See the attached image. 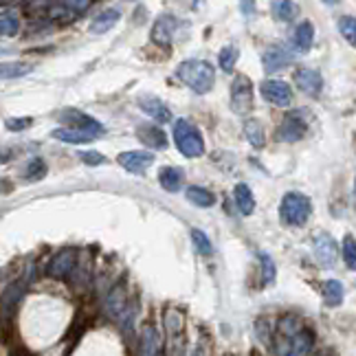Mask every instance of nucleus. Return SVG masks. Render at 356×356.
I'll use <instances>...</instances> for the list:
<instances>
[{
  "label": "nucleus",
  "mask_w": 356,
  "mask_h": 356,
  "mask_svg": "<svg viewBox=\"0 0 356 356\" xmlns=\"http://www.w3.org/2000/svg\"><path fill=\"white\" fill-rule=\"evenodd\" d=\"M183 181H185V174L181 168L168 165V168H161V172H159V183L165 191H178L183 185Z\"/></svg>",
  "instance_id": "nucleus-25"
},
{
  "label": "nucleus",
  "mask_w": 356,
  "mask_h": 356,
  "mask_svg": "<svg viewBox=\"0 0 356 356\" xmlns=\"http://www.w3.org/2000/svg\"><path fill=\"white\" fill-rule=\"evenodd\" d=\"M321 293H323V301H325V306H330V308H337L343 304V284L337 282V280H327L321 284Z\"/></svg>",
  "instance_id": "nucleus-26"
},
{
  "label": "nucleus",
  "mask_w": 356,
  "mask_h": 356,
  "mask_svg": "<svg viewBox=\"0 0 356 356\" xmlns=\"http://www.w3.org/2000/svg\"><path fill=\"white\" fill-rule=\"evenodd\" d=\"M295 58V53L286 47H268L264 53H262V62H264V68L266 73H275L280 68L289 66Z\"/></svg>",
  "instance_id": "nucleus-14"
},
{
  "label": "nucleus",
  "mask_w": 356,
  "mask_h": 356,
  "mask_svg": "<svg viewBox=\"0 0 356 356\" xmlns=\"http://www.w3.org/2000/svg\"><path fill=\"white\" fill-rule=\"evenodd\" d=\"M191 240H194V246H196V251L200 255H209L211 253V242H209V238L204 236L200 229L191 231Z\"/></svg>",
  "instance_id": "nucleus-37"
},
{
  "label": "nucleus",
  "mask_w": 356,
  "mask_h": 356,
  "mask_svg": "<svg viewBox=\"0 0 356 356\" xmlns=\"http://www.w3.org/2000/svg\"><path fill=\"white\" fill-rule=\"evenodd\" d=\"M178 24H181V20L172 16V13H163V16H159L152 26V35H149L152 42L159 47H170L178 33Z\"/></svg>",
  "instance_id": "nucleus-8"
},
{
  "label": "nucleus",
  "mask_w": 356,
  "mask_h": 356,
  "mask_svg": "<svg viewBox=\"0 0 356 356\" xmlns=\"http://www.w3.org/2000/svg\"><path fill=\"white\" fill-rule=\"evenodd\" d=\"M139 108L147 115V117H152L154 121L159 123H168L172 119V113H170V108L163 104L159 97H152V95H141L139 97Z\"/></svg>",
  "instance_id": "nucleus-16"
},
{
  "label": "nucleus",
  "mask_w": 356,
  "mask_h": 356,
  "mask_svg": "<svg viewBox=\"0 0 356 356\" xmlns=\"http://www.w3.org/2000/svg\"><path fill=\"white\" fill-rule=\"evenodd\" d=\"M187 200L191 204H196V207H202V209H207V207H213V202H216V196L211 194L209 189H204V187H189L187 189Z\"/></svg>",
  "instance_id": "nucleus-28"
},
{
  "label": "nucleus",
  "mask_w": 356,
  "mask_h": 356,
  "mask_svg": "<svg viewBox=\"0 0 356 356\" xmlns=\"http://www.w3.org/2000/svg\"><path fill=\"white\" fill-rule=\"evenodd\" d=\"M75 266V253L73 251H62L51 259V264L47 266V273L51 277H64L66 273H71Z\"/></svg>",
  "instance_id": "nucleus-20"
},
{
  "label": "nucleus",
  "mask_w": 356,
  "mask_h": 356,
  "mask_svg": "<svg viewBox=\"0 0 356 356\" xmlns=\"http://www.w3.org/2000/svg\"><path fill=\"white\" fill-rule=\"evenodd\" d=\"M234 196H236V204H238L240 213L251 216L255 211V196H253V191H251L249 185L238 183L236 189H234Z\"/></svg>",
  "instance_id": "nucleus-27"
},
{
  "label": "nucleus",
  "mask_w": 356,
  "mask_h": 356,
  "mask_svg": "<svg viewBox=\"0 0 356 356\" xmlns=\"http://www.w3.org/2000/svg\"><path fill=\"white\" fill-rule=\"evenodd\" d=\"M117 163L130 174H143L154 163V154L141 152V149H130V152H121L117 156Z\"/></svg>",
  "instance_id": "nucleus-11"
},
{
  "label": "nucleus",
  "mask_w": 356,
  "mask_h": 356,
  "mask_svg": "<svg viewBox=\"0 0 356 356\" xmlns=\"http://www.w3.org/2000/svg\"><path fill=\"white\" fill-rule=\"evenodd\" d=\"M231 108L238 115H246L253 108V86L246 75H236L231 81Z\"/></svg>",
  "instance_id": "nucleus-5"
},
{
  "label": "nucleus",
  "mask_w": 356,
  "mask_h": 356,
  "mask_svg": "<svg viewBox=\"0 0 356 356\" xmlns=\"http://www.w3.org/2000/svg\"><path fill=\"white\" fill-rule=\"evenodd\" d=\"M295 84L301 92L317 97L323 88V79L317 71H312V68H299V71H295Z\"/></svg>",
  "instance_id": "nucleus-15"
},
{
  "label": "nucleus",
  "mask_w": 356,
  "mask_h": 356,
  "mask_svg": "<svg viewBox=\"0 0 356 356\" xmlns=\"http://www.w3.org/2000/svg\"><path fill=\"white\" fill-rule=\"evenodd\" d=\"M20 31V18L18 11L11 7H0V35L13 38Z\"/></svg>",
  "instance_id": "nucleus-22"
},
{
  "label": "nucleus",
  "mask_w": 356,
  "mask_h": 356,
  "mask_svg": "<svg viewBox=\"0 0 356 356\" xmlns=\"http://www.w3.org/2000/svg\"><path fill=\"white\" fill-rule=\"evenodd\" d=\"M176 75L196 95H207L213 88V81H216L213 66L204 60H187L183 64H178Z\"/></svg>",
  "instance_id": "nucleus-2"
},
{
  "label": "nucleus",
  "mask_w": 356,
  "mask_h": 356,
  "mask_svg": "<svg viewBox=\"0 0 356 356\" xmlns=\"http://www.w3.org/2000/svg\"><path fill=\"white\" fill-rule=\"evenodd\" d=\"M174 143L178 147V152L187 159H196L204 154V141L200 132L191 126L187 119H178L174 123Z\"/></svg>",
  "instance_id": "nucleus-3"
},
{
  "label": "nucleus",
  "mask_w": 356,
  "mask_h": 356,
  "mask_svg": "<svg viewBox=\"0 0 356 356\" xmlns=\"http://www.w3.org/2000/svg\"><path fill=\"white\" fill-rule=\"evenodd\" d=\"M238 58H240L238 47L229 44V47H225V49L220 51V56H218V62H220V66H222V71H225V73H231V71H234L236 62H238Z\"/></svg>",
  "instance_id": "nucleus-32"
},
{
  "label": "nucleus",
  "mask_w": 356,
  "mask_h": 356,
  "mask_svg": "<svg viewBox=\"0 0 356 356\" xmlns=\"http://www.w3.org/2000/svg\"><path fill=\"white\" fill-rule=\"evenodd\" d=\"M31 126V119H7L9 130H24Z\"/></svg>",
  "instance_id": "nucleus-39"
},
{
  "label": "nucleus",
  "mask_w": 356,
  "mask_h": 356,
  "mask_svg": "<svg viewBox=\"0 0 356 356\" xmlns=\"http://www.w3.org/2000/svg\"><path fill=\"white\" fill-rule=\"evenodd\" d=\"M312 249H314V259L321 268H332L337 264V240L327 234H317L312 240Z\"/></svg>",
  "instance_id": "nucleus-7"
},
{
  "label": "nucleus",
  "mask_w": 356,
  "mask_h": 356,
  "mask_svg": "<svg viewBox=\"0 0 356 356\" xmlns=\"http://www.w3.org/2000/svg\"><path fill=\"white\" fill-rule=\"evenodd\" d=\"M257 257H259V264H262L264 284H273V282H275V275H277V268H275V262H273V257L266 255V253H257Z\"/></svg>",
  "instance_id": "nucleus-35"
},
{
  "label": "nucleus",
  "mask_w": 356,
  "mask_h": 356,
  "mask_svg": "<svg viewBox=\"0 0 356 356\" xmlns=\"http://www.w3.org/2000/svg\"><path fill=\"white\" fill-rule=\"evenodd\" d=\"M270 9H273V16L280 22H291L297 18V5L291 3V0H275V3L270 5Z\"/></svg>",
  "instance_id": "nucleus-29"
},
{
  "label": "nucleus",
  "mask_w": 356,
  "mask_h": 356,
  "mask_svg": "<svg viewBox=\"0 0 356 356\" xmlns=\"http://www.w3.org/2000/svg\"><path fill=\"white\" fill-rule=\"evenodd\" d=\"M79 159L90 168H97V165H104V163H106V156L99 154V152H95V149H90V152H81Z\"/></svg>",
  "instance_id": "nucleus-38"
},
{
  "label": "nucleus",
  "mask_w": 356,
  "mask_h": 356,
  "mask_svg": "<svg viewBox=\"0 0 356 356\" xmlns=\"http://www.w3.org/2000/svg\"><path fill=\"white\" fill-rule=\"evenodd\" d=\"M312 40H314V26H312V22L304 20L295 29V33H293V49H295V53L306 56V53L310 51V47H312Z\"/></svg>",
  "instance_id": "nucleus-17"
},
{
  "label": "nucleus",
  "mask_w": 356,
  "mask_h": 356,
  "mask_svg": "<svg viewBox=\"0 0 356 356\" xmlns=\"http://www.w3.org/2000/svg\"><path fill=\"white\" fill-rule=\"evenodd\" d=\"M339 31L352 47H356V18L354 16H341L339 18Z\"/></svg>",
  "instance_id": "nucleus-34"
},
{
  "label": "nucleus",
  "mask_w": 356,
  "mask_h": 356,
  "mask_svg": "<svg viewBox=\"0 0 356 356\" xmlns=\"http://www.w3.org/2000/svg\"><path fill=\"white\" fill-rule=\"evenodd\" d=\"M119 18H121L119 9H104V11H99L97 16L90 20V33H106V31H111L113 26L119 22Z\"/></svg>",
  "instance_id": "nucleus-19"
},
{
  "label": "nucleus",
  "mask_w": 356,
  "mask_h": 356,
  "mask_svg": "<svg viewBox=\"0 0 356 356\" xmlns=\"http://www.w3.org/2000/svg\"><path fill=\"white\" fill-rule=\"evenodd\" d=\"M9 356H35V354L31 350H26L24 346H13L9 350Z\"/></svg>",
  "instance_id": "nucleus-40"
},
{
  "label": "nucleus",
  "mask_w": 356,
  "mask_h": 356,
  "mask_svg": "<svg viewBox=\"0 0 356 356\" xmlns=\"http://www.w3.org/2000/svg\"><path fill=\"white\" fill-rule=\"evenodd\" d=\"M22 297V284L20 282H13L9 289L5 291V314H13V310H16L18 301Z\"/></svg>",
  "instance_id": "nucleus-31"
},
{
  "label": "nucleus",
  "mask_w": 356,
  "mask_h": 356,
  "mask_svg": "<svg viewBox=\"0 0 356 356\" xmlns=\"http://www.w3.org/2000/svg\"><path fill=\"white\" fill-rule=\"evenodd\" d=\"M253 356H257V354H253Z\"/></svg>",
  "instance_id": "nucleus-41"
},
{
  "label": "nucleus",
  "mask_w": 356,
  "mask_h": 356,
  "mask_svg": "<svg viewBox=\"0 0 356 356\" xmlns=\"http://www.w3.org/2000/svg\"><path fill=\"white\" fill-rule=\"evenodd\" d=\"M141 354L143 356H165L161 337L156 334L154 327H149V325L143 327V334H141Z\"/></svg>",
  "instance_id": "nucleus-23"
},
{
  "label": "nucleus",
  "mask_w": 356,
  "mask_h": 356,
  "mask_svg": "<svg viewBox=\"0 0 356 356\" xmlns=\"http://www.w3.org/2000/svg\"><path fill=\"white\" fill-rule=\"evenodd\" d=\"M90 3H86V0H75V3H51L47 5V16L51 20H56V22H71L75 18H79L81 13H84V9H88Z\"/></svg>",
  "instance_id": "nucleus-10"
},
{
  "label": "nucleus",
  "mask_w": 356,
  "mask_h": 356,
  "mask_svg": "<svg viewBox=\"0 0 356 356\" xmlns=\"http://www.w3.org/2000/svg\"><path fill=\"white\" fill-rule=\"evenodd\" d=\"M259 90H262L264 99L268 104H273V106L284 108V106H291V102H293L291 86L286 84V81H282V79H266V81H262Z\"/></svg>",
  "instance_id": "nucleus-9"
},
{
  "label": "nucleus",
  "mask_w": 356,
  "mask_h": 356,
  "mask_svg": "<svg viewBox=\"0 0 356 356\" xmlns=\"http://www.w3.org/2000/svg\"><path fill=\"white\" fill-rule=\"evenodd\" d=\"M60 119L66 123V128H71V130H84V132H95V134L102 132V123L97 119H92L79 111H64Z\"/></svg>",
  "instance_id": "nucleus-13"
},
{
  "label": "nucleus",
  "mask_w": 356,
  "mask_h": 356,
  "mask_svg": "<svg viewBox=\"0 0 356 356\" xmlns=\"http://www.w3.org/2000/svg\"><path fill=\"white\" fill-rule=\"evenodd\" d=\"M304 134H306V123L301 121L299 113H291L289 117H284V121L280 123V128H277V139L286 141V143H295Z\"/></svg>",
  "instance_id": "nucleus-12"
},
{
  "label": "nucleus",
  "mask_w": 356,
  "mask_h": 356,
  "mask_svg": "<svg viewBox=\"0 0 356 356\" xmlns=\"http://www.w3.org/2000/svg\"><path fill=\"white\" fill-rule=\"evenodd\" d=\"M312 213V204H310V198L299 194V191H291V194H286L282 198V204H280V216L286 225H293V227H299V225H306V220Z\"/></svg>",
  "instance_id": "nucleus-4"
},
{
  "label": "nucleus",
  "mask_w": 356,
  "mask_h": 356,
  "mask_svg": "<svg viewBox=\"0 0 356 356\" xmlns=\"http://www.w3.org/2000/svg\"><path fill=\"white\" fill-rule=\"evenodd\" d=\"M29 73H33V64L31 62H20V60L0 62V81L20 79V77L29 75Z\"/></svg>",
  "instance_id": "nucleus-21"
},
{
  "label": "nucleus",
  "mask_w": 356,
  "mask_h": 356,
  "mask_svg": "<svg viewBox=\"0 0 356 356\" xmlns=\"http://www.w3.org/2000/svg\"><path fill=\"white\" fill-rule=\"evenodd\" d=\"M343 259L350 270H356V240L352 236H346L343 240Z\"/></svg>",
  "instance_id": "nucleus-36"
},
{
  "label": "nucleus",
  "mask_w": 356,
  "mask_h": 356,
  "mask_svg": "<svg viewBox=\"0 0 356 356\" xmlns=\"http://www.w3.org/2000/svg\"><path fill=\"white\" fill-rule=\"evenodd\" d=\"M106 312L111 314L115 321H119L121 325L130 327L132 325V317H134V310L132 306L128 304V297L123 293L121 286L113 289V293L108 295V301H106Z\"/></svg>",
  "instance_id": "nucleus-6"
},
{
  "label": "nucleus",
  "mask_w": 356,
  "mask_h": 356,
  "mask_svg": "<svg viewBox=\"0 0 356 356\" xmlns=\"http://www.w3.org/2000/svg\"><path fill=\"white\" fill-rule=\"evenodd\" d=\"M244 132H246V139H249V143L253 147H262L266 143V134H264V128L262 123L255 121V119H249L244 126Z\"/></svg>",
  "instance_id": "nucleus-30"
},
{
  "label": "nucleus",
  "mask_w": 356,
  "mask_h": 356,
  "mask_svg": "<svg viewBox=\"0 0 356 356\" xmlns=\"http://www.w3.org/2000/svg\"><path fill=\"white\" fill-rule=\"evenodd\" d=\"M314 346L312 330L301 323L297 317L289 314L280 321L277 327V354L280 356H308Z\"/></svg>",
  "instance_id": "nucleus-1"
},
{
  "label": "nucleus",
  "mask_w": 356,
  "mask_h": 356,
  "mask_svg": "<svg viewBox=\"0 0 356 356\" xmlns=\"http://www.w3.org/2000/svg\"><path fill=\"white\" fill-rule=\"evenodd\" d=\"M53 139H58L62 143H90L97 139L99 134H95V132H84V130H71V128H58V130H53L51 132Z\"/></svg>",
  "instance_id": "nucleus-18"
},
{
  "label": "nucleus",
  "mask_w": 356,
  "mask_h": 356,
  "mask_svg": "<svg viewBox=\"0 0 356 356\" xmlns=\"http://www.w3.org/2000/svg\"><path fill=\"white\" fill-rule=\"evenodd\" d=\"M136 134H139V139H141L145 145L154 147V149H161V147H165V145H168V136H165V132H163L161 128H156V126H139Z\"/></svg>",
  "instance_id": "nucleus-24"
},
{
  "label": "nucleus",
  "mask_w": 356,
  "mask_h": 356,
  "mask_svg": "<svg viewBox=\"0 0 356 356\" xmlns=\"http://www.w3.org/2000/svg\"><path fill=\"white\" fill-rule=\"evenodd\" d=\"M44 176H47V165L42 159H31L22 172V178H26V181H40Z\"/></svg>",
  "instance_id": "nucleus-33"
}]
</instances>
